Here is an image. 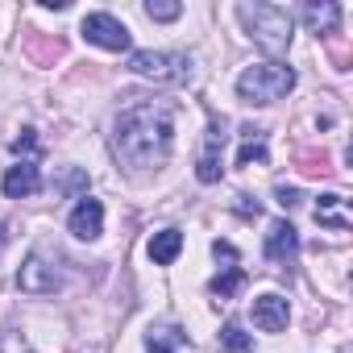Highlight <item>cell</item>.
<instances>
[{"label": "cell", "mask_w": 353, "mask_h": 353, "mask_svg": "<svg viewBox=\"0 0 353 353\" xmlns=\"http://www.w3.org/2000/svg\"><path fill=\"white\" fill-rule=\"evenodd\" d=\"M336 204H341V196H320V204H316V221H320V225H332V229H341V233H345V229H349V221L332 212Z\"/></svg>", "instance_id": "e0dca14e"}, {"label": "cell", "mask_w": 353, "mask_h": 353, "mask_svg": "<svg viewBox=\"0 0 353 353\" xmlns=\"http://www.w3.org/2000/svg\"><path fill=\"white\" fill-rule=\"evenodd\" d=\"M5 245H9V229H5V225H0V250H5Z\"/></svg>", "instance_id": "cb8c5ba5"}, {"label": "cell", "mask_w": 353, "mask_h": 353, "mask_svg": "<svg viewBox=\"0 0 353 353\" xmlns=\"http://www.w3.org/2000/svg\"><path fill=\"white\" fill-rule=\"evenodd\" d=\"M266 258L274 262V266H291L295 262V254H299V233L291 229V221H274L270 229H266Z\"/></svg>", "instance_id": "30bf717a"}, {"label": "cell", "mask_w": 353, "mask_h": 353, "mask_svg": "<svg viewBox=\"0 0 353 353\" xmlns=\"http://www.w3.org/2000/svg\"><path fill=\"white\" fill-rule=\"evenodd\" d=\"M67 229H71L79 241H96V237L104 233V204H100V200H92V196H83V200L71 208Z\"/></svg>", "instance_id": "9c48e42d"}, {"label": "cell", "mask_w": 353, "mask_h": 353, "mask_svg": "<svg viewBox=\"0 0 353 353\" xmlns=\"http://www.w3.org/2000/svg\"><path fill=\"white\" fill-rule=\"evenodd\" d=\"M0 188H5L9 200H26V196L42 192V170H38V162H34V158L13 162V166L5 170V179H0Z\"/></svg>", "instance_id": "ba28073f"}, {"label": "cell", "mask_w": 353, "mask_h": 353, "mask_svg": "<svg viewBox=\"0 0 353 353\" xmlns=\"http://www.w3.org/2000/svg\"><path fill=\"white\" fill-rule=\"evenodd\" d=\"M129 71L154 83H188L192 79V59L174 54V50H133L129 54Z\"/></svg>", "instance_id": "277c9868"}, {"label": "cell", "mask_w": 353, "mask_h": 353, "mask_svg": "<svg viewBox=\"0 0 353 353\" xmlns=\"http://www.w3.org/2000/svg\"><path fill=\"white\" fill-rule=\"evenodd\" d=\"M17 287H21L26 295H54V291L63 287V262H59V254L34 250V254L26 258V266L17 270Z\"/></svg>", "instance_id": "5b68a950"}, {"label": "cell", "mask_w": 353, "mask_h": 353, "mask_svg": "<svg viewBox=\"0 0 353 353\" xmlns=\"http://www.w3.org/2000/svg\"><path fill=\"white\" fill-rule=\"evenodd\" d=\"M34 145H38V137H34V129H26V133H21V137L13 141V150H17V154H21V150H34Z\"/></svg>", "instance_id": "44dd1931"}, {"label": "cell", "mask_w": 353, "mask_h": 353, "mask_svg": "<svg viewBox=\"0 0 353 353\" xmlns=\"http://www.w3.org/2000/svg\"><path fill=\"white\" fill-rule=\"evenodd\" d=\"M79 34H83L92 46H100V50H117V54L129 50V42H133L129 30H125L112 13H88L83 26H79Z\"/></svg>", "instance_id": "8992f818"}, {"label": "cell", "mask_w": 353, "mask_h": 353, "mask_svg": "<svg viewBox=\"0 0 353 353\" xmlns=\"http://www.w3.org/2000/svg\"><path fill=\"white\" fill-rule=\"evenodd\" d=\"M279 204H283V208H295V204H299V192H295V188H279Z\"/></svg>", "instance_id": "7402d4cb"}, {"label": "cell", "mask_w": 353, "mask_h": 353, "mask_svg": "<svg viewBox=\"0 0 353 353\" xmlns=\"http://www.w3.org/2000/svg\"><path fill=\"white\" fill-rule=\"evenodd\" d=\"M241 26L250 30V38L266 50V54H287L291 38H295V17L283 5H237Z\"/></svg>", "instance_id": "7a4b0ae2"}, {"label": "cell", "mask_w": 353, "mask_h": 353, "mask_svg": "<svg viewBox=\"0 0 353 353\" xmlns=\"http://www.w3.org/2000/svg\"><path fill=\"white\" fill-rule=\"evenodd\" d=\"M287 320H291V307H287L283 295L270 291V295H258V299H254V324H258L262 332H283Z\"/></svg>", "instance_id": "8fae6325"}, {"label": "cell", "mask_w": 353, "mask_h": 353, "mask_svg": "<svg viewBox=\"0 0 353 353\" xmlns=\"http://www.w3.org/2000/svg\"><path fill=\"white\" fill-rule=\"evenodd\" d=\"M221 154H225V117H212L208 121V137H204V154L196 162V179L200 183H216L221 179Z\"/></svg>", "instance_id": "52a82bcc"}, {"label": "cell", "mask_w": 353, "mask_h": 353, "mask_svg": "<svg viewBox=\"0 0 353 353\" xmlns=\"http://www.w3.org/2000/svg\"><path fill=\"white\" fill-rule=\"evenodd\" d=\"M250 162H266V133L262 129H241V150H237V166H250Z\"/></svg>", "instance_id": "5bb4252c"}, {"label": "cell", "mask_w": 353, "mask_h": 353, "mask_svg": "<svg viewBox=\"0 0 353 353\" xmlns=\"http://www.w3.org/2000/svg\"><path fill=\"white\" fill-rule=\"evenodd\" d=\"M303 21H307V30L320 38V34H336V26H341V5H332V0H324V5H303Z\"/></svg>", "instance_id": "7c38bea8"}, {"label": "cell", "mask_w": 353, "mask_h": 353, "mask_svg": "<svg viewBox=\"0 0 353 353\" xmlns=\"http://www.w3.org/2000/svg\"><path fill=\"white\" fill-rule=\"evenodd\" d=\"M241 291H245V270H241V266H229L225 274L212 279V295H221V299H233V295H241Z\"/></svg>", "instance_id": "9a60e30c"}, {"label": "cell", "mask_w": 353, "mask_h": 353, "mask_svg": "<svg viewBox=\"0 0 353 353\" xmlns=\"http://www.w3.org/2000/svg\"><path fill=\"white\" fill-rule=\"evenodd\" d=\"M179 13H183L179 0H150V5H145V17L150 21H174Z\"/></svg>", "instance_id": "ac0fdd59"}, {"label": "cell", "mask_w": 353, "mask_h": 353, "mask_svg": "<svg viewBox=\"0 0 353 353\" xmlns=\"http://www.w3.org/2000/svg\"><path fill=\"white\" fill-rule=\"evenodd\" d=\"M221 345H225V353H254V336L241 324H233V320L221 328Z\"/></svg>", "instance_id": "2e32d148"}, {"label": "cell", "mask_w": 353, "mask_h": 353, "mask_svg": "<svg viewBox=\"0 0 353 353\" xmlns=\"http://www.w3.org/2000/svg\"><path fill=\"white\" fill-rule=\"evenodd\" d=\"M295 88V71L287 63H254L237 75V96L245 104H274Z\"/></svg>", "instance_id": "3957f363"}, {"label": "cell", "mask_w": 353, "mask_h": 353, "mask_svg": "<svg viewBox=\"0 0 353 353\" xmlns=\"http://www.w3.org/2000/svg\"><path fill=\"white\" fill-rule=\"evenodd\" d=\"M174 145V108L170 104H129L117 125H112V154L129 166V170H150L162 166L170 158Z\"/></svg>", "instance_id": "6da1fadb"}, {"label": "cell", "mask_w": 353, "mask_h": 353, "mask_svg": "<svg viewBox=\"0 0 353 353\" xmlns=\"http://www.w3.org/2000/svg\"><path fill=\"white\" fill-rule=\"evenodd\" d=\"M212 254H216V262H225V270H229V266H237V250H233L229 241H216V245H212Z\"/></svg>", "instance_id": "ffe728a7"}, {"label": "cell", "mask_w": 353, "mask_h": 353, "mask_svg": "<svg viewBox=\"0 0 353 353\" xmlns=\"http://www.w3.org/2000/svg\"><path fill=\"white\" fill-rule=\"evenodd\" d=\"M150 353H174V349H166L162 341H154V336H150Z\"/></svg>", "instance_id": "603a6c76"}, {"label": "cell", "mask_w": 353, "mask_h": 353, "mask_svg": "<svg viewBox=\"0 0 353 353\" xmlns=\"http://www.w3.org/2000/svg\"><path fill=\"white\" fill-rule=\"evenodd\" d=\"M0 353H34V345L17 328H5V332H0Z\"/></svg>", "instance_id": "d6986e66"}, {"label": "cell", "mask_w": 353, "mask_h": 353, "mask_svg": "<svg viewBox=\"0 0 353 353\" xmlns=\"http://www.w3.org/2000/svg\"><path fill=\"white\" fill-rule=\"evenodd\" d=\"M179 250H183V233H179V229H162V233L150 237V258H154V266H170L174 258H179Z\"/></svg>", "instance_id": "4fadbf2b"}]
</instances>
